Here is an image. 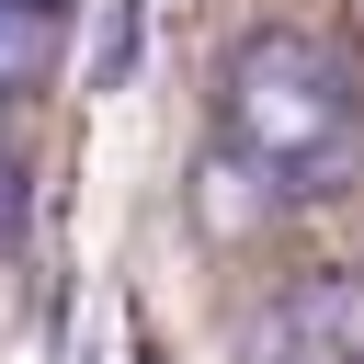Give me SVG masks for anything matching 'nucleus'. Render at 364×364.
<instances>
[{"label":"nucleus","instance_id":"20e7f679","mask_svg":"<svg viewBox=\"0 0 364 364\" xmlns=\"http://www.w3.org/2000/svg\"><path fill=\"white\" fill-rule=\"evenodd\" d=\"M11 239H23V171L0 159V250H11Z\"/></svg>","mask_w":364,"mask_h":364},{"label":"nucleus","instance_id":"39448f33","mask_svg":"<svg viewBox=\"0 0 364 364\" xmlns=\"http://www.w3.org/2000/svg\"><path fill=\"white\" fill-rule=\"evenodd\" d=\"M34 11H68V0H34Z\"/></svg>","mask_w":364,"mask_h":364},{"label":"nucleus","instance_id":"f257e3e1","mask_svg":"<svg viewBox=\"0 0 364 364\" xmlns=\"http://www.w3.org/2000/svg\"><path fill=\"white\" fill-rule=\"evenodd\" d=\"M228 159L284 205H341L364 182V68L307 23H250L216 68Z\"/></svg>","mask_w":364,"mask_h":364},{"label":"nucleus","instance_id":"7ed1b4c3","mask_svg":"<svg viewBox=\"0 0 364 364\" xmlns=\"http://www.w3.org/2000/svg\"><path fill=\"white\" fill-rule=\"evenodd\" d=\"M68 57V11H34V0H0V91H34L46 68Z\"/></svg>","mask_w":364,"mask_h":364},{"label":"nucleus","instance_id":"f03ea898","mask_svg":"<svg viewBox=\"0 0 364 364\" xmlns=\"http://www.w3.org/2000/svg\"><path fill=\"white\" fill-rule=\"evenodd\" d=\"M250 353H262V364H364V284H353V273L296 284V296L250 330Z\"/></svg>","mask_w":364,"mask_h":364}]
</instances>
